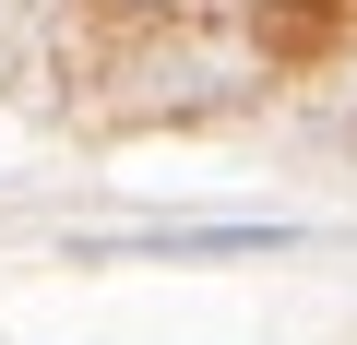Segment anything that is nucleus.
Segmentation results:
<instances>
[{"mask_svg":"<svg viewBox=\"0 0 357 345\" xmlns=\"http://www.w3.org/2000/svg\"><path fill=\"white\" fill-rule=\"evenodd\" d=\"M131 250H286V227H155Z\"/></svg>","mask_w":357,"mask_h":345,"instance_id":"obj_1","label":"nucleus"}]
</instances>
